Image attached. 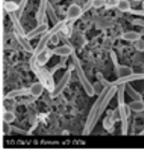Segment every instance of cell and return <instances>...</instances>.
<instances>
[{"label": "cell", "instance_id": "10", "mask_svg": "<svg viewBox=\"0 0 144 154\" xmlns=\"http://www.w3.org/2000/svg\"><path fill=\"white\" fill-rule=\"evenodd\" d=\"M47 7H48V0H39V8L38 11L36 12V22L37 24H40L43 22L47 14Z\"/></svg>", "mask_w": 144, "mask_h": 154}, {"label": "cell", "instance_id": "33", "mask_svg": "<svg viewBox=\"0 0 144 154\" xmlns=\"http://www.w3.org/2000/svg\"><path fill=\"white\" fill-rule=\"evenodd\" d=\"M91 7H92V0H88L86 3H85V5L82 8V12L83 13H86L87 11H89V10L91 9Z\"/></svg>", "mask_w": 144, "mask_h": 154}, {"label": "cell", "instance_id": "38", "mask_svg": "<svg viewBox=\"0 0 144 154\" xmlns=\"http://www.w3.org/2000/svg\"><path fill=\"white\" fill-rule=\"evenodd\" d=\"M140 34H141V36H142V35H144V28H142V31H141V33H140Z\"/></svg>", "mask_w": 144, "mask_h": 154}, {"label": "cell", "instance_id": "29", "mask_svg": "<svg viewBox=\"0 0 144 154\" xmlns=\"http://www.w3.org/2000/svg\"><path fill=\"white\" fill-rule=\"evenodd\" d=\"M29 0H20V3H19V8H18V15H19V17L22 15V13H24V10L26 9L27 7V3H28Z\"/></svg>", "mask_w": 144, "mask_h": 154}, {"label": "cell", "instance_id": "24", "mask_svg": "<svg viewBox=\"0 0 144 154\" xmlns=\"http://www.w3.org/2000/svg\"><path fill=\"white\" fill-rule=\"evenodd\" d=\"M18 8H19V5H16L13 1H8V2L5 3V10L8 12V13H12V12H17Z\"/></svg>", "mask_w": 144, "mask_h": 154}, {"label": "cell", "instance_id": "28", "mask_svg": "<svg viewBox=\"0 0 144 154\" xmlns=\"http://www.w3.org/2000/svg\"><path fill=\"white\" fill-rule=\"evenodd\" d=\"M135 48L139 52H144V40L143 39H138L137 41H135Z\"/></svg>", "mask_w": 144, "mask_h": 154}, {"label": "cell", "instance_id": "16", "mask_svg": "<svg viewBox=\"0 0 144 154\" xmlns=\"http://www.w3.org/2000/svg\"><path fill=\"white\" fill-rule=\"evenodd\" d=\"M27 95H30L29 89H24V88L16 89V90H13L8 93V94L5 95V99H13V98H16V97L27 96Z\"/></svg>", "mask_w": 144, "mask_h": 154}, {"label": "cell", "instance_id": "39", "mask_svg": "<svg viewBox=\"0 0 144 154\" xmlns=\"http://www.w3.org/2000/svg\"><path fill=\"white\" fill-rule=\"evenodd\" d=\"M140 134H141V135H144V129H143V130L141 131V133H140Z\"/></svg>", "mask_w": 144, "mask_h": 154}, {"label": "cell", "instance_id": "19", "mask_svg": "<svg viewBox=\"0 0 144 154\" xmlns=\"http://www.w3.org/2000/svg\"><path fill=\"white\" fill-rule=\"evenodd\" d=\"M128 108L130 111L133 112H143L144 111V103L143 100H133L128 105Z\"/></svg>", "mask_w": 144, "mask_h": 154}, {"label": "cell", "instance_id": "17", "mask_svg": "<svg viewBox=\"0 0 144 154\" xmlns=\"http://www.w3.org/2000/svg\"><path fill=\"white\" fill-rule=\"evenodd\" d=\"M125 91H126L127 95H128L130 98H133V100H141L142 99V96L138 91H136L130 85H127L125 84Z\"/></svg>", "mask_w": 144, "mask_h": 154}, {"label": "cell", "instance_id": "3", "mask_svg": "<svg viewBox=\"0 0 144 154\" xmlns=\"http://www.w3.org/2000/svg\"><path fill=\"white\" fill-rule=\"evenodd\" d=\"M107 90H108V88H105L101 93H100L99 96H98V98H97V100L94 101L92 108H91L90 111H89L88 116H87V122H86V124H85L84 130H83V134L84 135H88L91 133V129H90L91 125H92L93 120H94V117L98 113V110H99V108H100V105H101V103H102V100H103V98H104V96H105Z\"/></svg>", "mask_w": 144, "mask_h": 154}, {"label": "cell", "instance_id": "18", "mask_svg": "<svg viewBox=\"0 0 144 154\" xmlns=\"http://www.w3.org/2000/svg\"><path fill=\"white\" fill-rule=\"evenodd\" d=\"M141 38V34L138 32H135V31H129V32H126L122 35V39L126 41H131V42H135L138 39Z\"/></svg>", "mask_w": 144, "mask_h": 154}, {"label": "cell", "instance_id": "26", "mask_svg": "<svg viewBox=\"0 0 144 154\" xmlns=\"http://www.w3.org/2000/svg\"><path fill=\"white\" fill-rule=\"evenodd\" d=\"M97 78H98V82H101L102 86H103L104 88H108V89H109L110 87H112L111 86V82H108L105 77L103 76V74H102V73H97Z\"/></svg>", "mask_w": 144, "mask_h": 154}, {"label": "cell", "instance_id": "37", "mask_svg": "<svg viewBox=\"0 0 144 154\" xmlns=\"http://www.w3.org/2000/svg\"><path fill=\"white\" fill-rule=\"evenodd\" d=\"M110 56H111V58H112V62H114V66H117L119 63H118V60H117V57H116V54H114V52H111V53H110Z\"/></svg>", "mask_w": 144, "mask_h": 154}, {"label": "cell", "instance_id": "15", "mask_svg": "<svg viewBox=\"0 0 144 154\" xmlns=\"http://www.w3.org/2000/svg\"><path fill=\"white\" fill-rule=\"evenodd\" d=\"M43 89H45L43 85L39 82H36V84H33L32 86L29 88V93H30V95H32L33 97L37 98V97H39L43 94Z\"/></svg>", "mask_w": 144, "mask_h": 154}, {"label": "cell", "instance_id": "40", "mask_svg": "<svg viewBox=\"0 0 144 154\" xmlns=\"http://www.w3.org/2000/svg\"><path fill=\"white\" fill-rule=\"evenodd\" d=\"M142 9H144V0H143V2H142Z\"/></svg>", "mask_w": 144, "mask_h": 154}, {"label": "cell", "instance_id": "35", "mask_svg": "<svg viewBox=\"0 0 144 154\" xmlns=\"http://www.w3.org/2000/svg\"><path fill=\"white\" fill-rule=\"evenodd\" d=\"M128 13L133 14V15H138V16H144V9L142 10H131L128 12Z\"/></svg>", "mask_w": 144, "mask_h": 154}, {"label": "cell", "instance_id": "1", "mask_svg": "<svg viewBox=\"0 0 144 154\" xmlns=\"http://www.w3.org/2000/svg\"><path fill=\"white\" fill-rule=\"evenodd\" d=\"M66 24H67L66 20H64V21H58L56 24H54L53 28L50 29L49 31H47V32L43 34V36L41 37L40 41H39L38 45H37L36 49H35L34 52H33V55H32V58H31L30 62H36V61H35V57H36V56L38 55L41 51H43V50H45L46 48H47V45L49 43L52 35H54L55 33L60 32V31L65 28V26H66Z\"/></svg>", "mask_w": 144, "mask_h": 154}, {"label": "cell", "instance_id": "22", "mask_svg": "<svg viewBox=\"0 0 144 154\" xmlns=\"http://www.w3.org/2000/svg\"><path fill=\"white\" fill-rule=\"evenodd\" d=\"M47 13H48V15H49V19L51 20V22L53 23V26H54V24H56L58 21H59V20H58V18H57V16H56L55 11H54L53 7H52V5H50V3H48Z\"/></svg>", "mask_w": 144, "mask_h": 154}, {"label": "cell", "instance_id": "23", "mask_svg": "<svg viewBox=\"0 0 144 154\" xmlns=\"http://www.w3.org/2000/svg\"><path fill=\"white\" fill-rule=\"evenodd\" d=\"M117 8H118V10L121 12H129L131 9L130 2H129L128 0H119Z\"/></svg>", "mask_w": 144, "mask_h": 154}, {"label": "cell", "instance_id": "7", "mask_svg": "<svg viewBox=\"0 0 144 154\" xmlns=\"http://www.w3.org/2000/svg\"><path fill=\"white\" fill-rule=\"evenodd\" d=\"M119 113H120V120H121V129H122V134H127V126H128V122L127 118L129 115V108L126 107L125 105H119L118 107Z\"/></svg>", "mask_w": 144, "mask_h": 154}, {"label": "cell", "instance_id": "41", "mask_svg": "<svg viewBox=\"0 0 144 154\" xmlns=\"http://www.w3.org/2000/svg\"><path fill=\"white\" fill-rule=\"evenodd\" d=\"M133 1H143V0H133Z\"/></svg>", "mask_w": 144, "mask_h": 154}, {"label": "cell", "instance_id": "31", "mask_svg": "<svg viewBox=\"0 0 144 154\" xmlns=\"http://www.w3.org/2000/svg\"><path fill=\"white\" fill-rule=\"evenodd\" d=\"M104 5H105V0H92V7L95 9H100Z\"/></svg>", "mask_w": 144, "mask_h": 154}, {"label": "cell", "instance_id": "12", "mask_svg": "<svg viewBox=\"0 0 144 154\" xmlns=\"http://www.w3.org/2000/svg\"><path fill=\"white\" fill-rule=\"evenodd\" d=\"M52 52H53V54L60 56V57H62V56H67L68 57L69 55H71L74 52V48L67 45H59V47H56L55 45V48L52 50Z\"/></svg>", "mask_w": 144, "mask_h": 154}, {"label": "cell", "instance_id": "4", "mask_svg": "<svg viewBox=\"0 0 144 154\" xmlns=\"http://www.w3.org/2000/svg\"><path fill=\"white\" fill-rule=\"evenodd\" d=\"M117 91H118V87L117 86L110 87V88L107 90V92H106V94H105V96H104L103 100H102L101 105H100V108H99V110H98V113L94 117V120H93L92 125H91V128H90L91 131L94 129V127L97 126V124L99 122L100 118H101V116L103 115V113L105 112L106 108L108 107V105H109V103L111 101V99L114 98V96L116 95Z\"/></svg>", "mask_w": 144, "mask_h": 154}, {"label": "cell", "instance_id": "5", "mask_svg": "<svg viewBox=\"0 0 144 154\" xmlns=\"http://www.w3.org/2000/svg\"><path fill=\"white\" fill-rule=\"evenodd\" d=\"M144 79V73H131L127 76L118 77L114 82H111V86H121V85L129 84L131 82H137V80Z\"/></svg>", "mask_w": 144, "mask_h": 154}, {"label": "cell", "instance_id": "34", "mask_svg": "<svg viewBox=\"0 0 144 154\" xmlns=\"http://www.w3.org/2000/svg\"><path fill=\"white\" fill-rule=\"evenodd\" d=\"M109 117L111 118V120L114 122H116L117 119H120V113H119V110L117 109V110H114V111H112L111 115H110Z\"/></svg>", "mask_w": 144, "mask_h": 154}, {"label": "cell", "instance_id": "2", "mask_svg": "<svg viewBox=\"0 0 144 154\" xmlns=\"http://www.w3.org/2000/svg\"><path fill=\"white\" fill-rule=\"evenodd\" d=\"M71 57H72V61H73V66H74V69H75V71H76V74H78V79H80V82L82 84L85 92L87 93L88 96H93V95L95 94L94 88H93V85H91V82H89L88 78H87L86 74H85L84 70H83L81 60L78 59V57L76 56V54L74 53V52L71 54Z\"/></svg>", "mask_w": 144, "mask_h": 154}, {"label": "cell", "instance_id": "20", "mask_svg": "<svg viewBox=\"0 0 144 154\" xmlns=\"http://www.w3.org/2000/svg\"><path fill=\"white\" fill-rule=\"evenodd\" d=\"M116 68V73L118 75V77H123V76H127V75L131 74L133 70H131L129 66H117Z\"/></svg>", "mask_w": 144, "mask_h": 154}, {"label": "cell", "instance_id": "11", "mask_svg": "<svg viewBox=\"0 0 144 154\" xmlns=\"http://www.w3.org/2000/svg\"><path fill=\"white\" fill-rule=\"evenodd\" d=\"M47 31H48V24L43 22V23H40V24H37L36 28H34L32 31H30V32L26 35V38L28 39V40H30V39H33L36 36H38L39 34H43V33H46Z\"/></svg>", "mask_w": 144, "mask_h": 154}, {"label": "cell", "instance_id": "14", "mask_svg": "<svg viewBox=\"0 0 144 154\" xmlns=\"http://www.w3.org/2000/svg\"><path fill=\"white\" fill-rule=\"evenodd\" d=\"M9 16H10V18H11V21H12V23H13L14 28H15V32L18 33V34H21V35H24V36H26L24 28H22L21 23H20V21H19V18L16 15L15 12L9 13Z\"/></svg>", "mask_w": 144, "mask_h": 154}, {"label": "cell", "instance_id": "21", "mask_svg": "<svg viewBox=\"0 0 144 154\" xmlns=\"http://www.w3.org/2000/svg\"><path fill=\"white\" fill-rule=\"evenodd\" d=\"M118 105H125V85L118 86Z\"/></svg>", "mask_w": 144, "mask_h": 154}, {"label": "cell", "instance_id": "32", "mask_svg": "<svg viewBox=\"0 0 144 154\" xmlns=\"http://www.w3.org/2000/svg\"><path fill=\"white\" fill-rule=\"evenodd\" d=\"M119 0H105V5L107 8H116L118 5Z\"/></svg>", "mask_w": 144, "mask_h": 154}, {"label": "cell", "instance_id": "30", "mask_svg": "<svg viewBox=\"0 0 144 154\" xmlns=\"http://www.w3.org/2000/svg\"><path fill=\"white\" fill-rule=\"evenodd\" d=\"M59 41H60V35H59V32H58V33H55L54 35H52L51 39H50V42H51L53 45H57Z\"/></svg>", "mask_w": 144, "mask_h": 154}, {"label": "cell", "instance_id": "6", "mask_svg": "<svg viewBox=\"0 0 144 154\" xmlns=\"http://www.w3.org/2000/svg\"><path fill=\"white\" fill-rule=\"evenodd\" d=\"M70 79H71V70H67L66 73L62 75V79H60L59 82H58V84L54 87L53 91L51 92L52 96L55 97V96H57V95H59L60 93L65 90V88L67 87L68 82H70Z\"/></svg>", "mask_w": 144, "mask_h": 154}, {"label": "cell", "instance_id": "13", "mask_svg": "<svg viewBox=\"0 0 144 154\" xmlns=\"http://www.w3.org/2000/svg\"><path fill=\"white\" fill-rule=\"evenodd\" d=\"M15 37H16V39H17L18 43L21 45L24 51L29 52V53H33V52H34L32 45H30V42H29L28 39L26 38V36H24V35H21V34H18V33L15 32Z\"/></svg>", "mask_w": 144, "mask_h": 154}, {"label": "cell", "instance_id": "36", "mask_svg": "<svg viewBox=\"0 0 144 154\" xmlns=\"http://www.w3.org/2000/svg\"><path fill=\"white\" fill-rule=\"evenodd\" d=\"M133 24L139 26H141V28H144V19H133Z\"/></svg>", "mask_w": 144, "mask_h": 154}, {"label": "cell", "instance_id": "27", "mask_svg": "<svg viewBox=\"0 0 144 154\" xmlns=\"http://www.w3.org/2000/svg\"><path fill=\"white\" fill-rule=\"evenodd\" d=\"M114 122H112L111 118H110L109 116H107V117L104 118L103 127H104V129H106V130H111V129L114 128Z\"/></svg>", "mask_w": 144, "mask_h": 154}, {"label": "cell", "instance_id": "9", "mask_svg": "<svg viewBox=\"0 0 144 154\" xmlns=\"http://www.w3.org/2000/svg\"><path fill=\"white\" fill-rule=\"evenodd\" d=\"M52 55H53L52 50L46 48L45 50H43V51L35 57V61H36V63L38 64L39 66H43L48 61H49V59L52 57Z\"/></svg>", "mask_w": 144, "mask_h": 154}, {"label": "cell", "instance_id": "25", "mask_svg": "<svg viewBox=\"0 0 144 154\" xmlns=\"http://www.w3.org/2000/svg\"><path fill=\"white\" fill-rule=\"evenodd\" d=\"M15 118H16L15 114H14L13 112H11V111L5 112V113H3V115H2V119H3V122H5V124H11V122H13L14 120H15Z\"/></svg>", "mask_w": 144, "mask_h": 154}, {"label": "cell", "instance_id": "8", "mask_svg": "<svg viewBox=\"0 0 144 154\" xmlns=\"http://www.w3.org/2000/svg\"><path fill=\"white\" fill-rule=\"evenodd\" d=\"M83 12H82V8L78 5H71L69 7L68 11H67V17H66V21L69 22H74L76 19L82 16Z\"/></svg>", "mask_w": 144, "mask_h": 154}]
</instances>
